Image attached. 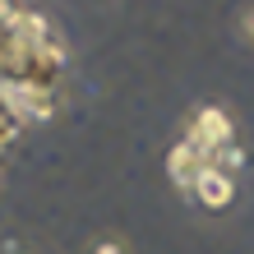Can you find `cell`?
Here are the masks:
<instances>
[{
  "label": "cell",
  "instance_id": "1",
  "mask_svg": "<svg viewBox=\"0 0 254 254\" xmlns=\"http://www.w3.org/2000/svg\"><path fill=\"white\" fill-rule=\"evenodd\" d=\"M203 199L222 203V199H227V181H222V176H203Z\"/></svg>",
  "mask_w": 254,
  "mask_h": 254
}]
</instances>
